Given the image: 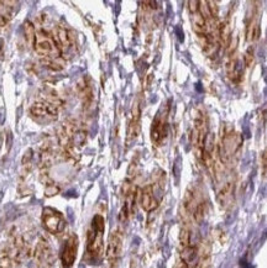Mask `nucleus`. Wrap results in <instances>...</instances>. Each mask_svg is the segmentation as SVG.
Returning a JSON list of instances; mask_svg holds the SVG:
<instances>
[{"mask_svg": "<svg viewBox=\"0 0 267 268\" xmlns=\"http://www.w3.org/2000/svg\"><path fill=\"white\" fill-rule=\"evenodd\" d=\"M104 231L105 220L101 214L93 216L87 232V247L85 256L91 263H97L101 261L104 251Z\"/></svg>", "mask_w": 267, "mask_h": 268, "instance_id": "obj_1", "label": "nucleus"}, {"mask_svg": "<svg viewBox=\"0 0 267 268\" xmlns=\"http://www.w3.org/2000/svg\"><path fill=\"white\" fill-rule=\"evenodd\" d=\"M242 136L236 130L228 127L224 130L220 136L219 145H218V158L223 164H229L239 153L242 146Z\"/></svg>", "mask_w": 267, "mask_h": 268, "instance_id": "obj_2", "label": "nucleus"}, {"mask_svg": "<svg viewBox=\"0 0 267 268\" xmlns=\"http://www.w3.org/2000/svg\"><path fill=\"white\" fill-rule=\"evenodd\" d=\"M193 124L194 125L192 135H191V140H192V146L197 158L199 161H202L204 150H206V146L208 143V136H209V125H208L207 113L202 109L197 110Z\"/></svg>", "mask_w": 267, "mask_h": 268, "instance_id": "obj_3", "label": "nucleus"}, {"mask_svg": "<svg viewBox=\"0 0 267 268\" xmlns=\"http://www.w3.org/2000/svg\"><path fill=\"white\" fill-rule=\"evenodd\" d=\"M34 48L37 55L44 58H63L52 34L50 31H46L44 28H36V40H35Z\"/></svg>", "mask_w": 267, "mask_h": 268, "instance_id": "obj_4", "label": "nucleus"}, {"mask_svg": "<svg viewBox=\"0 0 267 268\" xmlns=\"http://www.w3.org/2000/svg\"><path fill=\"white\" fill-rule=\"evenodd\" d=\"M168 114L169 105H163L153 119L151 125V141L155 146H162L168 136Z\"/></svg>", "mask_w": 267, "mask_h": 268, "instance_id": "obj_5", "label": "nucleus"}, {"mask_svg": "<svg viewBox=\"0 0 267 268\" xmlns=\"http://www.w3.org/2000/svg\"><path fill=\"white\" fill-rule=\"evenodd\" d=\"M42 225L46 231L52 235H58L66 230L67 220L63 214L57 209L51 207H46L42 210Z\"/></svg>", "mask_w": 267, "mask_h": 268, "instance_id": "obj_6", "label": "nucleus"}, {"mask_svg": "<svg viewBox=\"0 0 267 268\" xmlns=\"http://www.w3.org/2000/svg\"><path fill=\"white\" fill-rule=\"evenodd\" d=\"M30 115L40 124L53 123L58 119V108L47 102H36L30 107Z\"/></svg>", "mask_w": 267, "mask_h": 268, "instance_id": "obj_7", "label": "nucleus"}, {"mask_svg": "<svg viewBox=\"0 0 267 268\" xmlns=\"http://www.w3.org/2000/svg\"><path fill=\"white\" fill-rule=\"evenodd\" d=\"M121 252H123V234L119 230H114L110 234L109 240H108L107 251H105V256H107V261L110 268L118 267Z\"/></svg>", "mask_w": 267, "mask_h": 268, "instance_id": "obj_8", "label": "nucleus"}, {"mask_svg": "<svg viewBox=\"0 0 267 268\" xmlns=\"http://www.w3.org/2000/svg\"><path fill=\"white\" fill-rule=\"evenodd\" d=\"M51 34H52L53 39H55L59 50H61L62 57L67 58V55L71 56L72 51L75 48V37L73 36V34L63 26H55Z\"/></svg>", "mask_w": 267, "mask_h": 268, "instance_id": "obj_9", "label": "nucleus"}, {"mask_svg": "<svg viewBox=\"0 0 267 268\" xmlns=\"http://www.w3.org/2000/svg\"><path fill=\"white\" fill-rule=\"evenodd\" d=\"M32 256L35 257L37 268H51L55 262L52 247H51L50 242L44 237H40V240L37 241Z\"/></svg>", "mask_w": 267, "mask_h": 268, "instance_id": "obj_10", "label": "nucleus"}, {"mask_svg": "<svg viewBox=\"0 0 267 268\" xmlns=\"http://www.w3.org/2000/svg\"><path fill=\"white\" fill-rule=\"evenodd\" d=\"M140 129H141V108H140L139 102H135L133 109H131L130 119H129L128 129H126L125 143L128 147L136 141L140 134Z\"/></svg>", "mask_w": 267, "mask_h": 268, "instance_id": "obj_11", "label": "nucleus"}, {"mask_svg": "<svg viewBox=\"0 0 267 268\" xmlns=\"http://www.w3.org/2000/svg\"><path fill=\"white\" fill-rule=\"evenodd\" d=\"M78 237L77 235L71 234L67 237L61 250V263L63 268H72L74 266L78 254Z\"/></svg>", "mask_w": 267, "mask_h": 268, "instance_id": "obj_12", "label": "nucleus"}, {"mask_svg": "<svg viewBox=\"0 0 267 268\" xmlns=\"http://www.w3.org/2000/svg\"><path fill=\"white\" fill-rule=\"evenodd\" d=\"M261 28L258 19V7H252V12L247 14L246 28H245V39L247 42H255L260 39Z\"/></svg>", "mask_w": 267, "mask_h": 268, "instance_id": "obj_13", "label": "nucleus"}, {"mask_svg": "<svg viewBox=\"0 0 267 268\" xmlns=\"http://www.w3.org/2000/svg\"><path fill=\"white\" fill-rule=\"evenodd\" d=\"M217 199L224 209H228L233 205L235 199V182L233 180H226L220 184L217 192Z\"/></svg>", "mask_w": 267, "mask_h": 268, "instance_id": "obj_14", "label": "nucleus"}, {"mask_svg": "<svg viewBox=\"0 0 267 268\" xmlns=\"http://www.w3.org/2000/svg\"><path fill=\"white\" fill-rule=\"evenodd\" d=\"M140 205H141L142 209L146 213H151L153 210L157 209L158 207V199L156 197L155 188H153L152 184H147L144 188L140 191Z\"/></svg>", "mask_w": 267, "mask_h": 268, "instance_id": "obj_15", "label": "nucleus"}, {"mask_svg": "<svg viewBox=\"0 0 267 268\" xmlns=\"http://www.w3.org/2000/svg\"><path fill=\"white\" fill-rule=\"evenodd\" d=\"M75 91H77V94L78 97H79V99L82 100L83 107H84L85 109L91 108L92 103H93L94 99L93 86H92L91 79H89L88 77L80 78V79L77 82V84H75Z\"/></svg>", "mask_w": 267, "mask_h": 268, "instance_id": "obj_16", "label": "nucleus"}, {"mask_svg": "<svg viewBox=\"0 0 267 268\" xmlns=\"http://www.w3.org/2000/svg\"><path fill=\"white\" fill-rule=\"evenodd\" d=\"M225 71L226 77L233 84L237 85L241 83L242 78H244V67H242V63L239 61V58L231 56L229 58L228 63H226Z\"/></svg>", "mask_w": 267, "mask_h": 268, "instance_id": "obj_17", "label": "nucleus"}, {"mask_svg": "<svg viewBox=\"0 0 267 268\" xmlns=\"http://www.w3.org/2000/svg\"><path fill=\"white\" fill-rule=\"evenodd\" d=\"M42 98H44V102L51 103L55 107H62L64 104V100L62 99V97L59 96L57 92L55 89L50 88V86H46V88L42 91Z\"/></svg>", "mask_w": 267, "mask_h": 268, "instance_id": "obj_18", "label": "nucleus"}, {"mask_svg": "<svg viewBox=\"0 0 267 268\" xmlns=\"http://www.w3.org/2000/svg\"><path fill=\"white\" fill-rule=\"evenodd\" d=\"M14 4L12 2H0V28L8 25L10 20H12L13 9L10 5Z\"/></svg>", "mask_w": 267, "mask_h": 268, "instance_id": "obj_19", "label": "nucleus"}, {"mask_svg": "<svg viewBox=\"0 0 267 268\" xmlns=\"http://www.w3.org/2000/svg\"><path fill=\"white\" fill-rule=\"evenodd\" d=\"M24 35H25L28 45L34 47L35 40H36V26L30 20H26L25 23H24Z\"/></svg>", "mask_w": 267, "mask_h": 268, "instance_id": "obj_20", "label": "nucleus"}, {"mask_svg": "<svg viewBox=\"0 0 267 268\" xmlns=\"http://www.w3.org/2000/svg\"><path fill=\"white\" fill-rule=\"evenodd\" d=\"M191 245V230L187 226L183 225L180 231V246L181 250L182 248L188 247Z\"/></svg>", "mask_w": 267, "mask_h": 268, "instance_id": "obj_21", "label": "nucleus"}, {"mask_svg": "<svg viewBox=\"0 0 267 268\" xmlns=\"http://www.w3.org/2000/svg\"><path fill=\"white\" fill-rule=\"evenodd\" d=\"M59 192H61V187L57 186L56 183L47 184V186L45 187V196L48 197V198L57 196Z\"/></svg>", "mask_w": 267, "mask_h": 268, "instance_id": "obj_22", "label": "nucleus"}, {"mask_svg": "<svg viewBox=\"0 0 267 268\" xmlns=\"http://www.w3.org/2000/svg\"><path fill=\"white\" fill-rule=\"evenodd\" d=\"M252 61H253V51L252 48H250V50L246 52V55H245V66L250 67L251 66Z\"/></svg>", "mask_w": 267, "mask_h": 268, "instance_id": "obj_23", "label": "nucleus"}, {"mask_svg": "<svg viewBox=\"0 0 267 268\" xmlns=\"http://www.w3.org/2000/svg\"><path fill=\"white\" fill-rule=\"evenodd\" d=\"M261 167H262L263 175H267V150L261 156Z\"/></svg>", "mask_w": 267, "mask_h": 268, "instance_id": "obj_24", "label": "nucleus"}, {"mask_svg": "<svg viewBox=\"0 0 267 268\" xmlns=\"http://www.w3.org/2000/svg\"><path fill=\"white\" fill-rule=\"evenodd\" d=\"M176 268H190V267H188L187 264H186V262H183L182 259L180 258V261L177 262V266H176Z\"/></svg>", "mask_w": 267, "mask_h": 268, "instance_id": "obj_25", "label": "nucleus"}, {"mask_svg": "<svg viewBox=\"0 0 267 268\" xmlns=\"http://www.w3.org/2000/svg\"><path fill=\"white\" fill-rule=\"evenodd\" d=\"M2 48H3V40L0 39V51H2Z\"/></svg>", "mask_w": 267, "mask_h": 268, "instance_id": "obj_26", "label": "nucleus"}]
</instances>
